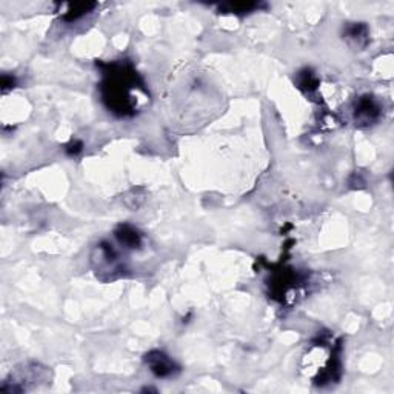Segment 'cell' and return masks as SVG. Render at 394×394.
Instances as JSON below:
<instances>
[{
    "mask_svg": "<svg viewBox=\"0 0 394 394\" xmlns=\"http://www.w3.org/2000/svg\"><path fill=\"white\" fill-rule=\"evenodd\" d=\"M142 90L137 74L125 68V65H116L112 68V71L106 74L102 85L103 100L108 103L110 110L119 112L121 116L133 114L134 110H137L139 99L134 97L133 93Z\"/></svg>",
    "mask_w": 394,
    "mask_h": 394,
    "instance_id": "6da1fadb",
    "label": "cell"
},
{
    "mask_svg": "<svg viewBox=\"0 0 394 394\" xmlns=\"http://www.w3.org/2000/svg\"><path fill=\"white\" fill-rule=\"evenodd\" d=\"M116 237L119 239V242L123 243V245H128L130 248H136L140 245V234L131 227L119 228L116 231Z\"/></svg>",
    "mask_w": 394,
    "mask_h": 394,
    "instance_id": "277c9868",
    "label": "cell"
},
{
    "mask_svg": "<svg viewBox=\"0 0 394 394\" xmlns=\"http://www.w3.org/2000/svg\"><path fill=\"white\" fill-rule=\"evenodd\" d=\"M145 362L149 367V370L158 378H171L174 373H177V365L174 364V360L170 359V356H167L162 352H151L145 356Z\"/></svg>",
    "mask_w": 394,
    "mask_h": 394,
    "instance_id": "7a4b0ae2",
    "label": "cell"
},
{
    "mask_svg": "<svg viewBox=\"0 0 394 394\" xmlns=\"http://www.w3.org/2000/svg\"><path fill=\"white\" fill-rule=\"evenodd\" d=\"M380 116L379 105L371 97H362L354 108V119L360 125H371Z\"/></svg>",
    "mask_w": 394,
    "mask_h": 394,
    "instance_id": "3957f363",
    "label": "cell"
}]
</instances>
